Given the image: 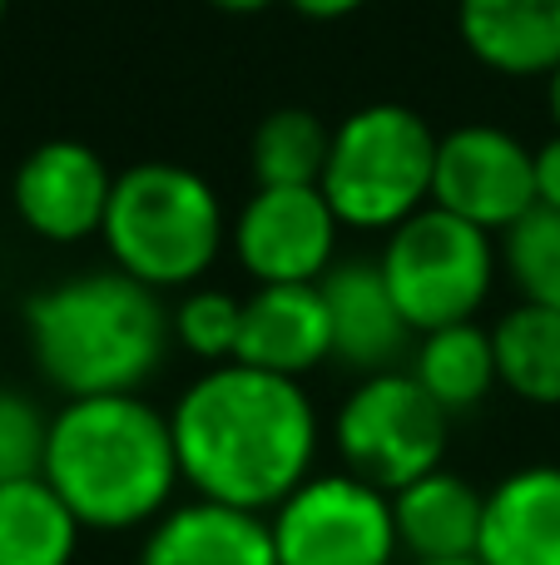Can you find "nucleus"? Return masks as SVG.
<instances>
[{
    "instance_id": "412c9836",
    "label": "nucleus",
    "mask_w": 560,
    "mask_h": 565,
    "mask_svg": "<svg viewBox=\"0 0 560 565\" xmlns=\"http://www.w3.org/2000/svg\"><path fill=\"white\" fill-rule=\"evenodd\" d=\"M327 154H333V129L313 109L283 105L258 119L248 164H254L258 189H303V184H323Z\"/></svg>"
},
{
    "instance_id": "2eb2a0df",
    "label": "nucleus",
    "mask_w": 560,
    "mask_h": 565,
    "mask_svg": "<svg viewBox=\"0 0 560 565\" xmlns=\"http://www.w3.org/2000/svg\"><path fill=\"white\" fill-rule=\"evenodd\" d=\"M486 565H560V467H521L486 491Z\"/></svg>"
},
{
    "instance_id": "6ab92c4d",
    "label": "nucleus",
    "mask_w": 560,
    "mask_h": 565,
    "mask_svg": "<svg viewBox=\"0 0 560 565\" xmlns=\"http://www.w3.org/2000/svg\"><path fill=\"white\" fill-rule=\"evenodd\" d=\"M79 516L45 477L0 487V565H75Z\"/></svg>"
},
{
    "instance_id": "423d86ee",
    "label": "nucleus",
    "mask_w": 560,
    "mask_h": 565,
    "mask_svg": "<svg viewBox=\"0 0 560 565\" xmlns=\"http://www.w3.org/2000/svg\"><path fill=\"white\" fill-rule=\"evenodd\" d=\"M496 234L427 204L407 224L387 234L383 248V278L392 288L402 318L412 332H437L452 322H472L482 302L492 298L496 282Z\"/></svg>"
},
{
    "instance_id": "7ed1b4c3",
    "label": "nucleus",
    "mask_w": 560,
    "mask_h": 565,
    "mask_svg": "<svg viewBox=\"0 0 560 565\" xmlns=\"http://www.w3.org/2000/svg\"><path fill=\"white\" fill-rule=\"evenodd\" d=\"M30 358L69 397L139 392L159 372L174 322L154 288L119 268L65 278L25 302Z\"/></svg>"
},
{
    "instance_id": "6e6552de",
    "label": "nucleus",
    "mask_w": 560,
    "mask_h": 565,
    "mask_svg": "<svg viewBox=\"0 0 560 565\" xmlns=\"http://www.w3.org/2000/svg\"><path fill=\"white\" fill-rule=\"evenodd\" d=\"M278 565H397L392 497L353 471H313L268 516Z\"/></svg>"
},
{
    "instance_id": "a211bd4d",
    "label": "nucleus",
    "mask_w": 560,
    "mask_h": 565,
    "mask_svg": "<svg viewBox=\"0 0 560 565\" xmlns=\"http://www.w3.org/2000/svg\"><path fill=\"white\" fill-rule=\"evenodd\" d=\"M412 372L417 382L427 387V397L456 417V412H472L492 397V387H502L496 377V342L492 328L482 322H452V328L422 332L412 348Z\"/></svg>"
},
{
    "instance_id": "5701e85b",
    "label": "nucleus",
    "mask_w": 560,
    "mask_h": 565,
    "mask_svg": "<svg viewBox=\"0 0 560 565\" xmlns=\"http://www.w3.org/2000/svg\"><path fill=\"white\" fill-rule=\"evenodd\" d=\"M174 342L184 352H194L208 367H224V362H238V338H244V298L224 288H194L184 292L174 312Z\"/></svg>"
},
{
    "instance_id": "b1692460",
    "label": "nucleus",
    "mask_w": 560,
    "mask_h": 565,
    "mask_svg": "<svg viewBox=\"0 0 560 565\" xmlns=\"http://www.w3.org/2000/svg\"><path fill=\"white\" fill-rule=\"evenodd\" d=\"M50 417L15 387H0V487L45 471Z\"/></svg>"
},
{
    "instance_id": "1a4fd4ad",
    "label": "nucleus",
    "mask_w": 560,
    "mask_h": 565,
    "mask_svg": "<svg viewBox=\"0 0 560 565\" xmlns=\"http://www.w3.org/2000/svg\"><path fill=\"white\" fill-rule=\"evenodd\" d=\"M432 204L486 234H511L536 209V149L496 125L446 129L437 145Z\"/></svg>"
},
{
    "instance_id": "f03ea898",
    "label": "nucleus",
    "mask_w": 560,
    "mask_h": 565,
    "mask_svg": "<svg viewBox=\"0 0 560 565\" xmlns=\"http://www.w3.org/2000/svg\"><path fill=\"white\" fill-rule=\"evenodd\" d=\"M85 531L154 526L184 481L169 412L139 392L69 397L50 417L45 471Z\"/></svg>"
},
{
    "instance_id": "c85d7f7f",
    "label": "nucleus",
    "mask_w": 560,
    "mask_h": 565,
    "mask_svg": "<svg viewBox=\"0 0 560 565\" xmlns=\"http://www.w3.org/2000/svg\"><path fill=\"white\" fill-rule=\"evenodd\" d=\"M407 565H486V561L472 556V561H407Z\"/></svg>"
},
{
    "instance_id": "4be33fe9",
    "label": "nucleus",
    "mask_w": 560,
    "mask_h": 565,
    "mask_svg": "<svg viewBox=\"0 0 560 565\" xmlns=\"http://www.w3.org/2000/svg\"><path fill=\"white\" fill-rule=\"evenodd\" d=\"M502 238L506 274L521 288V302H541V308L560 312V214L556 209H531Z\"/></svg>"
},
{
    "instance_id": "4468645a",
    "label": "nucleus",
    "mask_w": 560,
    "mask_h": 565,
    "mask_svg": "<svg viewBox=\"0 0 560 565\" xmlns=\"http://www.w3.org/2000/svg\"><path fill=\"white\" fill-rule=\"evenodd\" d=\"M139 565H278V546L268 516L194 497L149 526Z\"/></svg>"
},
{
    "instance_id": "aec40b11",
    "label": "nucleus",
    "mask_w": 560,
    "mask_h": 565,
    "mask_svg": "<svg viewBox=\"0 0 560 565\" xmlns=\"http://www.w3.org/2000/svg\"><path fill=\"white\" fill-rule=\"evenodd\" d=\"M496 377L531 407H560V312L541 302H516L492 328Z\"/></svg>"
},
{
    "instance_id": "0eeeda50",
    "label": "nucleus",
    "mask_w": 560,
    "mask_h": 565,
    "mask_svg": "<svg viewBox=\"0 0 560 565\" xmlns=\"http://www.w3.org/2000/svg\"><path fill=\"white\" fill-rule=\"evenodd\" d=\"M446 422L452 417L427 397V387L412 372H373L337 407L333 447L343 457V471L397 497L417 477L442 467Z\"/></svg>"
},
{
    "instance_id": "39448f33",
    "label": "nucleus",
    "mask_w": 560,
    "mask_h": 565,
    "mask_svg": "<svg viewBox=\"0 0 560 565\" xmlns=\"http://www.w3.org/2000/svg\"><path fill=\"white\" fill-rule=\"evenodd\" d=\"M437 135L417 109L407 105H363L333 125V154L323 169V194L343 228L392 234L412 214L432 204L437 179Z\"/></svg>"
},
{
    "instance_id": "393cba45",
    "label": "nucleus",
    "mask_w": 560,
    "mask_h": 565,
    "mask_svg": "<svg viewBox=\"0 0 560 565\" xmlns=\"http://www.w3.org/2000/svg\"><path fill=\"white\" fill-rule=\"evenodd\" d=\"M536 209L560 214V135H551L536 149Z\"/></svg>"
},
{
    "instance_id": "a878e982",
    "label": "nucleus",
    "mask_w": 560,
    "mask_h": 565,
    "mask_svg": "<svg viewBox=\"0 0 560 565\" xmlns=\"http://www.w3.org/2000/svg\"><path fill=\"white\" fill-rule=\"evenodd\" d=\"M283 6H293L298 15H308V20H343V15H353V10H363L367 0H283Z\"/></svg>"
},
{
    "instance_id": "bb28decb",
    "label": "nucleus",
    "mask_w": 560,
    "mask_h": 565,
    "mask_svg": "<svg viewBox=\"0 0 560 565\" xmlns=\"http://www.w3.org/2000/svg\"><path fill=\"white\" fill-rule=\"evenodd\" d=\"M214 10H224V15H258V10L278 6V0H208Z\"/></svg>"
},
{
    "instance_id": "f3484780",
    "label": "nucleus",
    "mask_w": 560,
    "mask_h": 565,
    "mask_svg": "<svg viewBox=\"0 0 560 565\" xmlns=\"http://www.w3.org/2000/svg\"><path fill=\"white\" fill-rule=\"evenodd\" d=\"M392 516L407 561H472L482 546L486 491H476L456 471L437 467L397 491Z\"/></svg>"
},
{
    "instance_id": "dca6fc26",
    "label": "nucleus",
    "mask_w": 560,
    "mask_h": 565,
    "mask_svg": "<svg viewBox=\"0 0 560 565\" xmlns=\"http://www.w3.org/2000/svg\"><path fill=\"white\" fill-rule=\"evenodd\" d=\"M456 35L496 75H551L560 65V0H456Z\"/></svg>"
},
{
    "instance_id": "9b49d317",
    "label": "nucleus",
    "mask_w": 560,
    "mask_h": 565,
    "mask_svg": "<svg viewBox=\"0 0 560 565\" xmlns=\"http://www.w3.org/2000/svg\"><path fill=\"white\" fill-rule=\"evenodd\" d=\"M109 194H115V174L79 139L35 145L20 159L15 184H10L20 224L45 244H79V238L99 234L109 214Z\"/></svg>"
},
{
    "instance_id": "20e7f679",
    "label": "nucleus",
    "mask_w": 560,
    "mask_h": 565,
    "mask_svg": "<svg viewBox=\"0 0 560 565\" xmlns=\"http://www.w3.org/2000/svg\"><path fill=\"white\" fill-rule=\"evenodd\" d=\"M224 204L204 174L169 159L129 164L115 174L105 238L119 274L139 278L144 288H189L214 268L224 248Z\"/></svg>"
},
{
    "instance_id": "cd10ccee",
    "label": "nucleus",
    "mask_w": 560,
    "mask_h": 565,
    "mask_svg": "<svg viewBox=\"0 0 560 565\" xmlns=\"http://www.w3.org/2000/svg\"><path fill=\"white\" fill-rule=\"evenodd\" d=\"M546 105H551V119H556V135H560V65L546 75Z\"/></svg>"
},
{
    "instance_id": "ddd939ff",
    "label": "nucleus",
    "mask_w": 560,
    "mask_h": 565,
    "mask_svg": "<svg viewBox=\"0 0 560 565\" xmlns=\"http://www.w3.org/2000/svg\"><path fill=\"white\" fill-rule=\"evenodd\" d=\"M333 358V328L317 282H268L244 298V338L238 362L298 377Z\"/></svg>"
},
{
    "instance_id": "9d476101",
    "label": "nucleus",
    "mask_w": 560,
    "mask_h": 565,
    "mask_svg": "<svg viewBox=\"0 0 560 565\" xmlns=\"http://www.w3.org/2000/svg\"><path fill=\"white\" fill-rule=\"evenodd\" d=\"M337 228L327 194L317 184L303 189H258L234 224V248L244 274L268 282H323L337 254Z\"/></svg>"
},
{
    "instance_id": "f8f14e48",
    "label": "nucleus",
    "mask_w": 560,
    "mask_h": 565,
    "mask_svg": "<svg viewBox=\"0 0 560 565\" xmlns=\"http://www.w3.org/2000/svg\"><path fill=\"white\" fill-rule=\"evenodd\" d=\"M317 288L327 302V328H333V362L363 377L402 367V358L417 348V332L397 308L377 258L333 264Z\"/></svg>"
},
{
    "instance_id": "c756f323",
    "label": "nucleus",
    "mask_w": 560,
    "mask_h": 565,
    "mask_svg": "<svg viewBox=\"0 0 560 565\" xmlns=\"http://www.w3.org/2000/svg\"><path fill=\"white\" fill-rule=\"evenodd\" d=\"M0 15H6V0H0Z\"/></svg>"
},
{
    "instance_id": "f257e3e1",
    "label": "nucleus",
    "mask_w": 560,
    "mask_h": 565,
    "mask_svg": "<svg viewBox=\"0 0 560 565\" xmlns=\"http://www.w3.org/2000/svg\"><path fill=\"white\" fill-rule=\"evenodd\" d=\"M179 471L204 501L273 516L317 461V407L298 377L224 362L169 412Z\"/></svg>"
}]
</instances>
